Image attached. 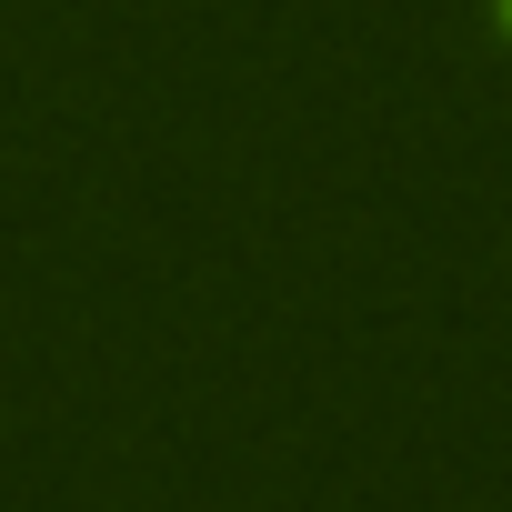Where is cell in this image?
<instances>
[{
    "mask_svg": "<svg viewBox=\"0 0 512 512\" xmlns=\"http://www.w3.org/2000/svg\"><path fill=\"white\" fill-rule=\"evenodd\" d=\"M502 21H512V0H502Z\"/></svg>",
    "mask_w": 512,
    "mask_h": 512,
    "instance_id": "cell-1",
    "label": "cell"
}]
</instances>
